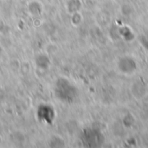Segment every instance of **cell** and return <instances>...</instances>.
I'll return each instance as SVG.
<instances>
[{
    "mask_svg": "<svg viewBox=\"0 0 148 148\" xmlns=\"http://www.w3.org/2000/svg\"><path fill=\"white\" fill-rule=\"evenodd\" d=\"M144 45L146 46L147 49L148 50V37L146 39V40H144Z\"/></svg>",
    "mask_w": 148,
    "mask_h": 148,
    "instance_id": "3",
    "label": "cell"
},
{
    "mask_svg": "<svg viewBox=\"0 0 148 148\" xmlns=\"http://www.w3.org/2000/svg\"><path fill=\"white\" fill-rule=\"evenodd\" d=\"M56 93L58 98L67 102L73 101L76 97L75 88L67 80L64 79H61L57 82Z\"/></svg>",
    "mask_w": 148,
    "mask_h": 148,
    "instance_id": "1",
    "label": "cell"
},
{
    "mask_svg": "<svg viewBox=\"0 0 148 148\" xmlns=\"http://www.w3.org/2000/svg\"><path fill=\"white\" fill-rule=\"evenodd\" d=\"M38 115L42 120L45 121L48 123H52L54 116H55L53 109L48 106H42L39 108Z\"/></svg>",
    "mask_w": 148,
    "mask_h": 148,
    "instance_id": "2",
    "label": "cell"
}]
</instances>
